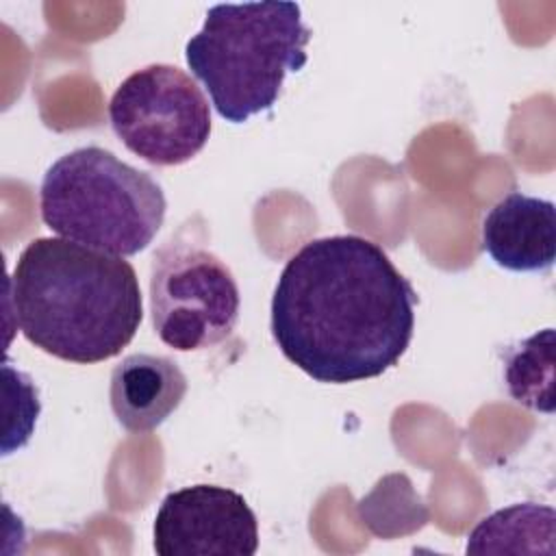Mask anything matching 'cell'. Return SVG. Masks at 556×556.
Segmentation results:
<instances>
[{"instance_id":"6da1fadb","label":"cell","mask_w":556,"mask_h":556,"mask_svg":"<svg viewBox=\"0 0 556 556\" xmlns=\"http://www.w3.org/2000/svg\"><path fill=\"white\" fill-rule=\"evenodd\" d=\"M417 293L389 254L358 235L306 241L282 267L271 337L317 382L348 384L400 363L415 330Z\"/></svg>"},{"instance_id":"7a4b0ae2","label":"cell","mask_w":556,"mask_h":556,"mask_svg":"<svg viewBox=\"0 0 556 556\" xmlns=\"http://www.w3.org/2000/svg\"><path fill=\"white\" fill-rule=\"evenodd\" d=\"M22 334L61 361L91 365L117 356L143 321L135 267L63 237H37L11 274Z\"/></svg>"},{"instance_id":"3957f363","label":"cell","mask_w":556,"mask_h":556,"mask_svg":"<svg viewBox=\"0 0 556 556\" xmlns=\"http://www.w3.org/2000/svg\"><path fill=\"white\" fill-rule=\"evenodd\" d=\"M308 41L298 2H226L206 11L185 59L219 117L243 124L276 104L285 76L306 65Z\"/></svg>"},{"instance_id":"277c9868","label":"cell","mask_w":556,"mask_h":556,"mask_svg":"<svg viewBox=\"0 0 556 556\" xmlns=\"http://www.w3.org/2000/svg\"><path fill=\"white\" fill-rule=\"evenodd\" d=\"M43 224L85 248L113 256L143 252L163 226L161 185L113 152L87 146L56 159L39 187Z\"/></svg>"},{"instance_id":"5b68a950","label":"cell","mask_w":556,"mask_h":556,"mask_svg":"<svg viewBox=\"0 0 556 556\" xmlns=\"http://www.w3.org/2000/svg\"><path fill=\"white\" fill-rule=\"evenodd\" d=\"M150 313L159 339L176 352L226 341L239 321V287L230 267L204 245L172 235L152 258Z\"/></svg>"},{"instance_id":"8992f818","label":"cell","mask_w":556,"mask_h":556,"mask_svg":"<svg viewBox=\"0 0 556 556\" xmlns=\"http://www.w3.org/2000/svg\"><path fill=\"white\" fill-rule=\"evenodd\" d=\"M109 119L132 154L161 167L191 161L211 135V109L202 89L167 63L126 76L111 96Z\"/></svg>"},{"instance_id":"52a82bcc","label":"cell","mask_w":556,"mask_h":556,"mask_svg":"<svg viewBox=\"0 0 556 556\" xmlns=\"http://www.w3.org/2000/svg\"><path fill=\"white\" fill-rule=\"evenodd\" d=\"M159 556H252L258 521L245 497L217 484H193L163 497L154 526Z\"/></svg>"},{"instance_id":"ba28073f","label":"cell","mask_w":556,"mask_h":556,"mask_svg":"<svg viewBox=\"0 0 556 556\" xmlns=\"http://www.w3.org/2000/svg\"><path fill=\"white\" fill-rule=\"evenodd\" d=\"M482 248L504 269L545 271L556 261V208L552 200L510 191L482 222Z\"/></svg>"},{"instance_id":"9c48e42d","label":"cell","mask_w":556,"mask_h":556,"mask_svg":"<svg viewBox=\"0 0 556 556\" xmlns=\"http://www.w3.org/2000/svg\"><path fill=\"white\" fill-rule=\"evenodd\" d=\"M185 393L187 378L167 356L130 354L111 371V408L128 432L159 428L180 406Z\"/></svg>"},{"instance_id":"30bf717a","label":"cell","mask_w":556,"mask_h":556,"mask_svg":"<svg viewBox=\"0 0 556 556\" xmlns=\"http://www.w3.org/2000/svg\"><path fill=\"white\" fill-rule=\"evenodd\" d=\"M556 513L552 506L523 502L484 517L467 539L471 554H554Z\"/></svg>"},{"instance_id":"8fae6325","label":"cell","mask_w":556,"mask_h":556,"mask_svg":"<svg viewBox=\"0 0 556 556\" xmlns=\"http://www.w3.org/2000/svg\"><path fill=\"white\" fill-rule=\"evenodd\" d=\"M504 380L521 406L554 413V328L539 330L508 350Z\"/></svg>"}]
</instances>
